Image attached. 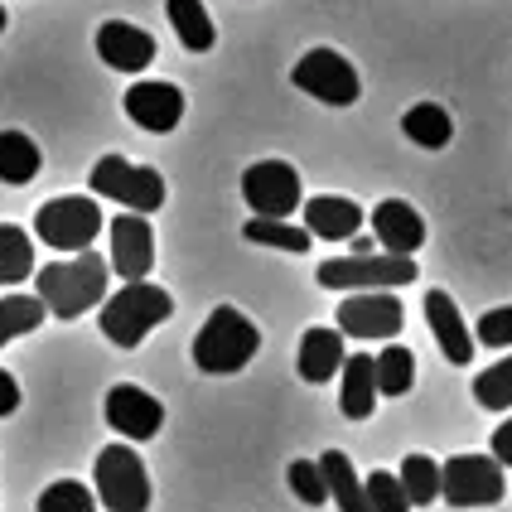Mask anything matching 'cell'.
<instances>
[{"mask_svg":"<svg viewBox=\"0 0 512 512\" xmlns=\"http://www.w3.org/2000/svg\"><path fill=\"white\" fill-rule=\"evenodd\" d=\"M107 261L97 252H78L68 261H49L39 266V300L54 319H78L92 305L107 300Z\"/></svg>","mask_w":512,"mask_h":512,"instance_id":"6da1fadb","label":"cell"},{"mask_svg":"<svg viewBox=\"0 0 512 512\" xmlns=\"http://www.w3.org/2000/svg\"><path fill=\"white\" fill-rule=\"evenodd\" d=\"M256 348H261V334H256L252 319L232 305H218L194 334V368L208 377H232L252 363Z\"/></svg>","mask_w":512,"mask_h":512,"instance_id":"7a4b0ae2","label":"cell"},{"mask_svg":"<svg viewBox=\"0 0 512 512\" xmlns=\"http://www.w3.org/2000/svg\"><path fill=\"white\" fill-rule=\"evenodd\" d=\"M174 314V300L170 290L150 281H126L116 295L102 300V334L116 343V348H141L150 329H160L165 319Z\"/></svg>","mask_w":512,"mask_h":512,"instance_id":"3957f363","label":"cell"},{"mask_svg":"<svg viewBox=\"0 0 512 512\" xmlns=\"http://www.w3.org/2000/svg\"><path fill=\"white\" fill-rule=\"evenodd\" d=\"M421 276L411 256H392V252H368V256H329L319 261V285L324 290H397V285H411Z\"/></svg>","mask_w":512,"mask_h":512,"instance_id":"277c9868","label":"cell"},{"mask_svg":"<svg viewBox=\"0 0 512 512\" xmlns=\"http://www.w3.org/2000/svg\"><path fill=\"white\" fill-rule=\"evenodd\" d=\"M92 493L107 512H145L150 508V474L131 445H107L92 464Z\"/></svg>","mask_w":512,"mask_h":512,"instance_id":"5b68a950","label":"cell"},{"mask_svg":"<svg viewBox=\"0 0 512 512\" xmlns=\"http://www.w3.org/2000/svg\"><path fill=\"white\" fill-rule=\"evenodd\" d=\"M92 194L97 199H112L121 203L126 213H155L160 203H165V179L160 170H150V165H131L126 155H102L97 165H92Z\"/></svg>","mask_w":512,"mask_h":512,"instance_id":"8992f818","label":"cell"},{"mask_svg":"<svg viewBox=\"0 0 512 512\" xmlns=\"http://www.w3.org/2000/svg\"><path fill=\"white\" fill-rule=\"evenodd\" d=\"M508 479L493 455H455L440 464V498L450 508H493L503 503Z\"/></svg>","mask_w":512,"mask_h":512,"instance_id":"52a82bcc","label":"cell"},{"mask_svg":"<svg viewBox=\"0 0 512 512\" xmlns=\"http://www.w3.org/2000/svg\"><path fill=\"white\" fill-rule=\"evenodd\" d=\"M34 232L54 252H87L92 237L102 232V208H97V199L63 194V199H49L34 213Z\"/></svg>","mask_w":512,"mask_h":512,"instance_id":"ba28073f","label":"cell"},{"mask_svg":"<svg viewBox=\"0 0 512 512\" xmlns=\"http://www.w3.org/2000/svg\"><path fill=\"white\" fill-rule=\"evenodd\" d=\"M290 83L300 87V92H310L314 102H324V107H353L363 97L358 68L339 49H310V54L295 63Z\"/></svg>","mask_w":512,"mask_h":512,"instance_id":"9c48e42d","label":"cell"},{"mask_svg":"<svg viewBox=\"0 0 512 512\" xmlns=\"http://www.w3.org/2000/svg\"><path fill=\"white\" fill-rule=\"evenodd\" d=\"M242 199L252 203L256 218H290L305 194H300V174L285 160H256L242 174Z\"/></svg>","mask_w":512,"mask_h":512,"instance_id":"30bf717a","label":"cell"},{"mask_svg":"<svg viewBox=\"0 0 512 512\" xmlns=\"http://www.w3.org/2000/svg\"><path fill=\"white\" fill-rule=\"evenodd\" d=\"M334 319H339V334L348 339H397L406 310L392 290H353V295H343Z\"/></svg>","mask_w":512,"mask_h":512,"instance_id":"8fae6325","label":"cell"},{"mask_svg":"<svg viewBox=\"0 0 512 512\" xmlns=\"http://www.w3.org/2000/svg\"><path fill=\"white\" fill-rule=\"evenodd\" d=\"M102 416H107V426H112L116 435H126V440H155L160 426H165L160 397H150L136 382H116L112 392H107V401H102Z\"/></svg>","mask_w":512,"mask_h":512,"instance_id":"7c38bea8","label":"cell"},{"mask_svg":"<svg viewBox=\"0 0 512 512\" xmlns=\"http://www.w3.org/2000/svg\"><path fill=\"white\" fill-rule=\"evenodd\" d=\"M112 266L121 281H145L155 266V232L145 213H116L112 218Z\"/></svg>","mask_w":512,"mask_h":512,"instance_id":"4fadbf2b","label":"cell"},{"mask_svg":"<svg viewBox=\"0 0 512 512\" xmlns=\"http://www.w3.org/2000/svg\"><path fill=\"white\" fill-rule=\"evenodd\" d=\"M126 116L141 131L170 136L174 126L184 121V92L174 83H131L126 87Z\"/></svg>","mask_w":512,"mask_h":512,"instance_id":"5bb4252c","label":"cell"},{"mask_svg":"<svg viewBox=\"0 0 512 512\" xmlns=\"http://www.w3.org/2000/svg\"><path fill=\"white\" fill-rule=\"evenodd\" d=\"M372 232L382 242V252L392 256H416L426 247V218L406 199H382L372 208Z\"/></svg>","mask_w":512,"mask_h":512,"instance_id":"9a60e30c","label":"cell"},{"mask_svg":"<svg viewBox=\"0 0 512 512\" xmlns=\"http://www.w3.org/2000/svg\"><path fill=\"white\" fill-rule=\"evenodd\" d=\"M97 58L116 68V73H145L155 63V39L141 25H126V20H107L97 29Z\"/></svg>","mask_w":512,"mask_h":512,"instance_id":"2e32d148","label":"cell"},{"mask_svg":"<svg viewBox=\"0 0 512 512\" xmlns=\"http://www.w3.org/2000/svg\"><path fill=\"white\" fill-rule=\"evenodd\" d=\"M426 324L430 334H435V343H440V353L455 363V368H464L469 358H474V329L464 324V314H459V305L445 295V290H426Z\"/></svg>","mask_w":512,"mask_h":512,"instance_id":"e0dca14e","label":"cell"},{"mask_svg":"<svg viewBox=\"0 0 512 512\" xmlns=\"http://www.w3.org/2000/svg\"><path fill=\"white\" fill-rule=\"evenodd\" d=\"M300 208H305L310 237H324V242H348L363 228V208L353 199H339V194H319V199L300 203Z\"/></svg>","mask_w":512,"mask_h":512,"instance_id":"ac0fdd59","label":"cell"},{"mask_svg":"<svg viewBox=\"0 0 512 512\" xmlns=\"http://www.w3.org/2000/svg\"><path fill=\"white\" fill-rule=\"evenodd\" d=\"M339 377H343L339 411L348 421H368L372 411H377V368H372V353H348Z\"/></svg>","mask_w":512,"mask_h":512,"instance_id":"d6986e66","label":"cell"},{"mask_svg":"<svg viewBox=\"0 0 512 512\" xmlns=\"http://www.w3.org/2000/svg\"><path fill=\"white\" fill-rule=\"evenodd\" d=\"M343 358H348V353H343V334H339V329H305L295 368H300V377H305L310 387H319V382L339 377Z\"/></svg>","mask_w":512,"mask_h":512,"instance_id":"ffe728a7","label":"cell"},{"mask_svg":"<svg viewBox=\"0 0 512 512\" xmlns=\"http://www.w3.org/2000/svg\"><path fill=\"white\" fill-rule=\"evenodd\" d=\"M319 469H324V484H329V503L339 512H372L368 508V488L358 479V469L348 464L343 450H324L319 455Z\"/></svg>","mask_w":512,"mask_h":512,"instance_id":"44dd1931","label":"cell"},{"mask_svg":"<svg viewBox=\"0 0 512 512\" xmlns=\"http://www.w3.org/2000/svg\"><path fill=\"white\" fill-rule=\"evenodd\" d=\"M401 131H406V141L421 145V150H445L450 136H455V121L445 107H435V102H416L411 112L401 116Z\"/></svg>","mask_w":512,"mask_h":512,"instance_id":"7402d4cb","label":"cell"},{"mask_svg":"<svg viewBox=\"0 0 512 512\" xmlns=\"http://www.w3.org/2000/svg\"><path fill=\"white\" fill-rule=\"evenodd\" d=\"M165 15H170L174 34H179V44L189 49V54H208L213 49V20H208V10H203V0H165Z\"/></svg>","mask_w":512,"mask_h":512,"instance_id":"603a6c76","label":"cell"},{"mask_svg":"<svg viewBox=\"0 0 512 512\" xmlns=\"http://www.w3.org/2000/svg\"><path fill=\"white\" fill-rule=\"evenodd\" d=\"M372 368H377V397H406L416 387V353L401 343H387L372 358Z\"/></svg>","mask_w":512,"mask_h":512,"instance_id":"cb8c5ba5","label":"cell"},{"mask_svg":"<svg viewBox=\"0 0 512 512\" xmlns=\"http://www.w3.org/2000/svg\"><path fill=\"white\" fill-rule=\"evenodd\" d=\"M39 165H44V155L25 131H0V184H29Z\"/></svg>","mask_w":512,"mask_h":512,"instance_id":"d4e9b609","label":"cell"},{"mask_svg":"<svg viewBox=\"0 0 512 512\" xmlns=\"http://www.w3.org/2000/svg\"><path fill=\"white\" fill-rule=\"evenodd\" d=\"M34 276V242L25 228L0 223V285H20Z\"/></svg>","mask_w":512,"mask_h":512,"instance_id":"484cf974","label":"cell"},{"mask_svg":"<svg viewBox=\"0 0 512 512\" xmlns=\"http://www.w3.org/2000/svg\"><path fill=\"white\" fill-rule=\"evenodd\" d=\"M44 300L39 295H0V348L10 339H25L44 324Z\"/></svg>","mask_w":512,"mask_h":512,"instance_id":"4316f807","label":"cell"},{"mask_svg":"<svg viewBox=\"0 0 512 512\" xmlns=\"http://www.w3.org/2000/svg\"><path fill=\"white\" fill-rule=\"evenodd\" d=\"M397 479L406 488V498H411V508H430L440 498V464L430 455H406Z\"/></svg>","mask_w":512,"mask_h":512,"instance_id":"83f0119b","label":"cell"},{"mask_svg":"<svg viewBox=\"0 0 512 512\" xmlns=\"http://www.w3.org/2000/svg\"><path fill=\"white\" fill-rule=\"evenodd\" d=\"M242 237L256 247H276V252H310V228H295L285 218H252Z\"/></svg>","mask_w":512,"mask_h":512,"instance_id":"f1b7e54d","label":"cell"},{"mask_svg":"<svg viewBox=\"0 0 512 512\" xmlns=\"http://www.w3.org/2000/svg\"><path fill=\"white\" fill-rule=\"evenodd\" d=\"M34 512H97V493L87 484H78V479H58V484H49L39 493Z\"/></svg>","mask_w":512,"mask_h":512,"instance_id":"f546056e","label":"cell"},{"mask_svg":"<svg viewBox=\"0 0 512 512\" xmlns=\"http://www.w3.org/2000/svg\"><path fill=\"white\" fill-rule=\"evenodd\" d=\"M474 401L484 406V411H508L512 406V358L503 363H493L474 377Z\"/></svg>","mask_w":512,"mask_h":512,"instance_id":"4dcf8cb0","label":"cell"},{"mask_svg":"<svg viewBox=\"0 0 512 512\" xmlns=\"http://www.w3.org/2000/svg\"><path fill=\"white\" fill-rule=\"evenodd\" d=\"M285 479H290V493H295L305 508L329 503V484H324V469H319V459H295V464L285 469Z\"/></svg>","mask_w":512,"mask_h":512,"instance_id":"1f68e13d","label":"cell"},{"mask_svg":"<svg viewBox=\"0 0 512 512\" xmlns=\"http://www.w3.org/2000/svg\"><path fill=\"white\" fill-rule=\"evenodd\" d=\"M368 488V508L372 512H411V498H406V488H401L397 474H387V469H377L363 479Z\"/></svg>","mask_w":512,"mask_h":512,"instance_id":"d6a6232c","label":"cell"},{"mask_svg":"<svg viewBox=\"0 0 512 512\" xmlns=\"http://www.w3.org/2000/svg\"><path fill=\"white\" fill-rule=\"evenodd\" d=\"M474 343H484V348H512V305L488 310L479 319V329H474Z\"/></svg>","mask_w":512,"mask_h":512,"instance_id":"836d02e7","label":"cell"},{"mask_svg":"<svg viewBox=\"0 0 512 512\" xmlns=\"http://www.w3.org/2000/svg\"><path fill=\"white\" fill-rule=\"evenodd\" d=\"M20 411V382L0 368V416H15Z\"/></svg>","mask_w":512,"mask_h":512,"instance_id":"e575fe53","label":"cell"},{"mask_svg":"<svg viewBox=\"0 0 512 512\" xmlns=\"http://www.w3.org/2000/svg\"><path fill=\"white\" fill-rule=\"evenodd\" d=\"M493 459H498L503 469H512V416L493 430Z\"/></svg>","mask_w":512,"mask_h":512,"instance_id":"d590c367","label":"cell"},{"mask_svg":"<svg viewBox=\"0 0 512 512\" xmlns=\"http://www.w3.org/2000/svg\"><path fill=\"white\" fill-rule=\"evenodd\" d=\"M0 34H5V10H0Z\"/></svg>","mask_w":512,"mask_h":512,"instance_id":"8d00e7d4","label":"cell"}]
</instances>
